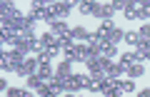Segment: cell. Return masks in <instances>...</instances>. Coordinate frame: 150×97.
I'll return each mask as SVG.
<instances>
[{"mask_svg":"<svg viewBox=\"0 0 150 97\" xmlns=\"http://www.w3.org/2000/svg\"><path fill=\"white\" fill-rule=\"evenodd\" d=\"M90 85V72L88 75H78V72H70L65 77V92H80V90H88Z\"/></svg>","mask_w":150,"mask_h":97,"instance_id":"1","label":"cell"},{"mask_svg":"<svg viewBox=\"0 0 150 97\" xmlns=\"http://www.w3.org/2000/svg\"><path fill=\"white\" fill-rule=\"evenodd\" d=\"M90 47H93V52H95V55H103V57H112V60H115V55H118V45L108 43L105 38H103L98 45H90Z\"/></svg>","mask_w":150,"mask_h":97,"instance_id":"2","label":"cell"},{"mask_svg":"<svg viewBox=\"0 0 150 97\" xmlns=\"http://www.w3.org/2000/svg\"><path fill=\"white\" fill-rule=\"evenodd\" d=\"M90 15H95L98 20H112L115 10H112L110 3H100V0H95V5H93V13H90Z\"/></svg>","mask_w":150,"mask_h":97,"instance_id":"3","label":"cell"},{"mask_svg":"<svg viewBox=\"0 0 150 97\" xmlns=\"http://www.w3.org/2000/svg\"><path fill=\"white\" fill-rule=\"evenodd\" d=\"M35 67H38V60L35 57H23V62H20V67H18V75L20 77H28V75H33L35 72Z\"/></svg>","mask_w":150,"mask_h":97,"instance_id":"4","label":"cell"},{"mask_svg":"<svg viewBox=\"0 0 150 97\" xmlns=\"http://www.w3.org/2000/svg\"><path fill=\"white\" fill-rule=\"evenodd\" d=\"M98 95H105V97H120L118 95V87H115V77H105L100 85V92Z\"/></svg>","mask_w":150,"mask_h":97,"instance_id":"5","label":"cell"},{"mask_svg":"<svg viewBox=\"0 0 150 97\" xmlns=\"http://www.w3.org/2000/svg\"><path fill=\"white\" fill-rule=\"evenodd\" d=\"M50 8H53L55 17H60V20H65V17L70 15V10H73V8H70L68 3H65V0H55V3H53V5H50Z\"/></svg>","mask_w":150,"mask_h":97,"instance_id":"6","label":"cell"},{"mask_svg":"<svg viewBox=\"0 0 150 97\" xmlns=\"http://www.w3.org/2000/svg\"><path fill=\"white\" fill-rule=\"evenodd\" d=\"M125 75H128L130 80H140V77L145 75L143 62H133V65H128V67H125Z\"/></svg>","mask_w":150,"mask_h":97,"instance_id":"7","label":"cell"},{"mask_svg":"<svg viewBox=\"0 0 150 97\" xmlns=\"http://www.w3.org/2000/svg\"><path fill=\"white\" fill-rule=\"evenodd\" d=\"M115 87H118V95H130V92H135V82L133 80H120V77H115Z\"/></svg>","mask_w":150,"mask_h":97,"instance_id":"8","label":"cell"},{"mask_svg":"<svg viewBox=\"0 0 150 97\" xmlns=\"http://www.w3.org/2000/svg\"><path fill=\"white\" fill-rule=\"evenodd\" d=\"M35 75L40 77L43 82H48L50 77H53V67H50V62H38V67H35Z\"/></svg>","mask_w":150,"mask_h":97,"instance_id":"9","label":"cell"},{"mask_svg":"<svg viewBox=\"0 0 150 97\" xmlns=\"http://www.w3.org/2000/svg\"><path fill=\"white\" fill-rule=\"evenodd\" d=\"M105 75H108V77H123V75H125V67H123L120 62H112V60H110L108 67H105Z\"/></svg>","mask_w":150,"mask_h":97,"instance_id":"10","label":"cell"},{"mask_svg":"<svg viewBox=\"0 0 150 97\" xmlns=\"http://www.w3.org/2000/svg\"><path fill=\"white\" fill-rule=\"evenodd\" d=\"M50 25V32H53V35H63V32H68L70 27H68V22L65 20H60V17H55L53 22H48Z\"/></svg>","mask_w":150,"mask_h":97,"instance_id":"11","label":"cell"},{"mask_svg":"<svg viewBox=\"0 0 150 97\" xmlns=\"http://www.w3.org/2000/svg\"><path fill=\"white\" fill-rule=\"evenodd\" d=\"M5 95L8 97H30L33 90H30V87H8Z\"/></svg>","mask_w":150,"mask_h":97,"instance_id":"12","label":"cell"},{"mask_svg":"<svg viewBox=\"0 0 150 97\" xmlns=\"http://www.w3.org/2000/svg\"><path fill=\"white\" fill-rule=\"evenodd\" d=\"M88 35H90V30H85V27H73V30H70V38H73L75 43H85Z\"/></svg>","mask_w":150,"mask_h":97,"instance_id":"13","label":"cell"},{"mask_svg":"<svg viewBox=\"0 0 150 97\" xmlns=\"http://www.w3.org/2000/svg\"><path fill=\"white\" fill-rule=\"evenodd\" d=\"M123 35H125V30H120V27H112L110 32H108V43H112V45H120L123 43Z\"/></svg>","mask_w":150,"mask_h":97,"instance_id":"14","label":"cell"},{"mask_svg":"<svg viewBox=\"0 0 150 97\" xmlns=\"http://www.w3.org/2000/svg\"><path fill=\"white\" fill-rule=\"evenodd\" d=\"M53 72H55V75H65V77H68L70 72H73V62H70V60H60L58 67H55Z\"/></svg>","mask_w":150,"mask_h":97,"instance_id":"15","label":"cell"},{"mask_svg":"<svg viewBox=\"0 0 150 97\" xmlns=\"http://www.w3.org/2000/svg\"><path fill=\"white\" fill-rule=\"evenodd\" d=\"M0 70H3V72H13V67H10V55H8V50H0Z\"/></svg>","mask_w":150,"mask_h":97,"instance_id":"16","label":"cell"},{"mask_svg":"<svg viewBox=\"0 0 150 97\" xmlns=\"http://www.w3.org/2000/svg\"><path fill=\"white\" fill-rule=\"evenodd\" d=\"M112 27H115V25H112V20H100V27H98L95 32L100 35V38H108V32H110Z\"/></svg>","mask_w":150,"mask_h":97,"instance_id":"17","label":"cell"},{"mask_svg":"<svg viewBox=\"0 0 150 97\" xmlns=\"http://www.w3.org/2000/svg\"><path fill=\"white\" fill-rule=\"evenodd\" d=\"M93 5H95V0H83V3H78V10H80V15H90L93 13Z\"/></svg>","mask_w":150,"mask_h":97,"instance_id":"18","label":"cell"},{"mask_svg":"<svg viewBox=\"0 0 150 97\" xmlns=\"http://www.w3.org/2000/svg\"><path fill=\"white\" fill-rule=\"evenodd\" d=\"M138 38H140V43H148V45H150V27H148V22H143V25H140Z\"/></svg>","mask_w":150,"mask_h":97,"instance_id":"19","label":"cell"},{"mask_svg":"<svg viewBox=\"0 0 150 97\" xmlns=\"http://www.w3.org/2000/svg\"><path fill=\"white\" fill-rule=\"evenodd\" d=\"M43 50H45V43L35 35V38L30 40V52H35V55H38V52H43Z\"/></svg>","mask_w":150,"mask_h":97,"instance_id":"20","label":"cell"},{"mask_svg":"<svg viewBox=\"0 0 150 97\" xmlns=\"http://www.w3.org/2000/svg\"><path fill=\"white\" fill-rule=\"evenodd\" d=\"M123 67H128V65H133V62H138V57H135V52H123L120 55V60H118Z\"/></svg>","mask_w":150,"mask_h":97,"instance_id":"21","label":"cell"},{"mask_svg":"<svg viewBox=\"0 0 150 97\" xmlns=\"http://www.w3.org/2000/svg\"><path fill=\"white\" fill-rule=\"evenodd\" d=\"M123 43H128V45H140V38H138V32H125L123 35Z\"/></svg>","mask_w":150,"mask_h":97,"instance_id":"22","label":"cell"},{"mask_svg":"<svg viewBox=\"0 0 150 97\" xmlns=\"http://www.w3.org/2000/svg\"><path fill=\"white\" fill-rule=\"evenodd\" d=\"M15 3L13 0H0V13H15Z\"/></svg>","mask_w":150,"mask_h":97,"instance_id":"23","label":"cell"},{"mask_svg":"<svg viewBox=\"0 0 150 97\" xmlns=\"http://www.w3.org/2000/svg\"><path fill=\"white\" fill-rule=\"evenodd\" d=\"M25 80H28V87H30V90H35V87H40V85H43V80H40V77H38L35 72H33V75H28Z\"/></svg>","mask_w":150,"mask_h":97,"instance_id":"24","label":"cell"},{"mask_svg":"<svg viewBox=\"0 0 150 97\" xmlns=\"http://www.w3.org/2000/svg\"><path fill=\"white\" fill-rule=\"evenodd\" d=\"M110 5H112V10L118 13V10H125V8H130V0H112Z\"/></svg>","mask_w":150,"mask_h":97,"instance_id":"25","label":"cell"},{"mask_svg":"<svg viewBox=\"0 0 150 97\" xmlns=\"http://www.w3.org/2000/svg\"><path fill=\"white\" fill-rule=\"evenodd\" d=\"M55 0H33V5H53Z\"/></svg>","mask_w":150,"mask_h":97,"instance_id":"26","label":"cell"},{"mask_svg":"<svg viewBox=\"0 0 150 97\" xmlns=\"http://www.w3.org/2000/svg\"><path fill=\"white\" fill-rule=\"evenodd\" d=\"M8 90V80H3V77H0V92H5Z\"/></svg>","mask_w":150,"mask_h":97,"instance_id":"27","label":"cell"}]
</instances>
